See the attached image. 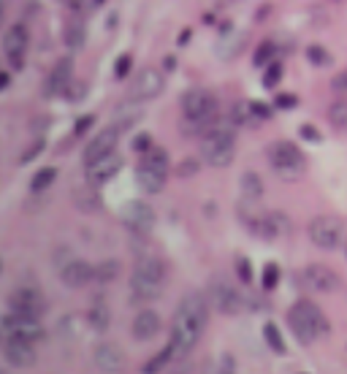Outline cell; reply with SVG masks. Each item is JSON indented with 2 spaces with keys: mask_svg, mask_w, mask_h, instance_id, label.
Here are the masks:
<instances>
[{
  "mask_svg": "<svg viewBox=\"0 0 347 374\" xmlns=\"http://www.w3.org/2000/svg\"><path fill=\"white\" fill-rule=\"evenodd\" d=\"M84 92H87V84H82V82H76V79H74V82L65 87V92H62V95H65V98H71V101L76 104V101H82Z\"/></svg>",
  "mask_w": 347,
  "mask_h": 374,
  "instance_id": "obj_35",
  "label": "cell"
},
{
  "mask_svg": "<svg viewBox=\"0 0 347 374\" xmlns=\"http://www.w3.org/2000/svg\"><path fill=\"white\" fill-rule=\"evenodd\" d=\"M239 187H242V198H245L247 204H255V201H261V195H264V182H261V176H258L255 171H245Z\"/></svg>",
  "mask_w": 347,
  "mask_h": 374,
  "instance_id": "obj_23",
  "label": "cell"
},
{
  "mask_svg": "<svg viewBox=\"0 0 347 374\" xmlns=\"http://www.w3.org/2000/svg\"><path fill=\"white\" fill-rule=\"evenodd\" d=\"M123 166V158L117 155V152H111V155H106L101 160H95V163H90L87 166V182L90 185H106L117 171Z\"/></svg>",
  "mask_w": 347,
  "mask_h": 374,
  "instance_id": "obj_19",
  "label": "cell"
},
{
  "mask_svg": "<svg viewBox=\"0 0 347 374\" xmlns=\"http://www.w3.org/2000/svg\"><path fill=\"white\" fill-rule=\"evenodd\" d=\"M163 84H165V79L158 68H142V71L133 76V82H130L128 98L136 101V104L152 101V98H158V95L163 92Z\"/></svg>",
  "mask_w": 347,
  "mask_h": 374,
  "instance_id": "obj_10",
  "label": "cell"
},
{
  "mask_svg": "<svg viewBox=\"0 0 347 374\" xmlns=\"http://www.w3.org/2000/svg\"><path fill=\"white\" fill-rule=\"evenodd\" d=\"M123 223L133 233H149L152 226H155V212H152L149 204H144V201H130L123 209Z\"/></svg>",
  "mask_w": 347,
  "mask_h": 374,
  "instance_id": "obj_16",
  "label": "cell"
},
{
  "mask_svg": "<svg viewBox=\"0 0 347 374\" xmlns=\"http://www.w3.org/2000/svg\"><path fill=\"white\" fill-rule=\"evenodd\" d=\"M90 323H93V328H98V331H103V328H109V320H111V312H109V307L106 304H95L93 310H90Z\"/></svg>",
  "mask_w": 347,
  "mask_h": 374,
  "instance_id": "obj_28",
  "label": "cell"
},
{
  "mask_svg": "<svg viewBox=\"0 0 347 374\" xmlns=\"http://www.w3.org/2000/svg\"><path fill=\"white\" fill-rule=\"evenodd\" d=\"M277 282H280V266L277 263H268L264 269V288L266 291H274Z\"/></svg>",
  "mask_w": 347,
  "mask_h": 374,
  "instance_id": "obj_33",
  "label": "cell"
},
{
  "mask_svg": "<svg viewBox=\"0 0 347 374\" xmlns=\"http://www.w3.org/2000/svg\"><path fill=\"white\" fill-rule=\"evenodd\" d=\"M236 271H239L242 282H250V279H252V266H250L247 258H236Z\"/></svg>",
  "mask_w": 347,
  "mask_h": 374,
  "instance_id": "obj_36",
  "label": "cell"
},
{
  "mask_svg": "<svg viewBox=\"0 0 347 374\" xmlns=\"http://www.w3.org/2000/svg\"><path fill=\"white\" fill-rule=\"evenodd\" d=\"M201 158L209 166L225 168L236 158V133L225 123H215L201 136Z\"/></svg>",
  "mask_w": 347,
  "mask_h": 374,
  "instance_id": "obj_4",
  "label": "cell"
},
{
  "mask_svg": "<svg viewBox=\"0 0 347 374\" xmlns=\"http://www.w3.org/2000/svg\"><path fill=\"white\" fill-rule=\"evenodd\" d=\"M55 176H57V171H55L52 166L41 168V171L33 176V182H30L33 193H43V190H49V187H52V182H55Z\"/></svg>",
  "mask_w": 347,
  "mask_h": 374,
  "instance_id": "obj_29",
  "label": "cell"
},
{
  "mask_svg": "<svg viewBox=\"0 0 347 374\" xmlns=\"http://www.w3.org/2000/svg\"><path fill=\"white\" fill-rule=\"evenodd\" d=\"M76 207L82 209V212H95V209L101 207V198H98L95 187H79L76 190Z\"/></svg>",
  "mask_w": 347,
  "mask_h": 374,
  "instance_id": "obj_25",
  "label": "cell"
},
{
  "mask_svg": "<svg viewBox=\"0 0 347 374\" xmlns=\"http://www.w3.org/2000/svg\"><path fill=\"white\" fill-rule=\"evenodd\" d=\"M90 123H93V117H82V120H79V125H76V133H84V130L90 127Z\"/></svg>",
  "mask_w": 347,
  "mask_h": 374,
  "instance_id": "obj_43",
  "label": "cell"
},
{
  "mask_svg": "<svg viewBox=\"0 0 347 374\" xmlns=\"http://www.w3.org/2000/svg\"><path fill=\"white\" fill-rule=\"evenodd\" d=\"M268 163H271V171L285 182H299L306 174L304 152L290 141H274L268 146Z\"/></svg>",
  "mask_w": 347,
  "mask_h": 374,
  "instance_id": "obj_6",
  "label": "cell"
},
{
  "mask_svg": "<svg viewBox=\"0 0 347 374\" xmlns=\"http://www.w3.org/2000/svg\"><path fill=\"white\" fill-rule=\"evenodd\" d=\"M46 310V301H43L41 291L36 288H20L8 296V312L11 314H22V317H41Z\"/></svg>",
  "mask_w": 347,
  "mask_h": 374,
  "instance_id": "obj_12",
  "label": "cell"
},
{
  "mask_svg": "<svg viewBox=\"0 0 347 374\" xmlns=\"http://www.w3.org/2000/svg\"><path fill=\"white\" fill-rule=\"evenodd\" d=\"M209 298H212V307L220 312V314H239L242 312V293L236 291L233 282H228L225 277H215L209 282Z\"/></svg>",
  "mask_w": 347,
  "mask_h": 374,
  "instance_id": "obj_9",
  "label": "cell"
},
{
  "mask_svg": "<svg viewBox=\"0 0 347 374\" xmlns=\"http://www.w3.org/2000/svg\"><path fill=\"white\" fill-rule=\"evenodd\" d=\"M301 136H304L306 141H312V144L323 139V136H320V130H318V127H312V125H304V127H301Z\"/></svg>",
  "mask_w": 347,
  "mask_h": 374,
  "instance_id": "obj_40",
  "label": "cell"
},
{
  "mask_svg": "<svg viewBox=\"0 0 347 374\" xmlns=\"http://www.w3.org/2000/svg\"><path fill=\"white\" fill-rule=\"evenodd\" d=\"M3 358L17 369H30L36 363V345L17 336H3Z\"/></svg>",
  "mask_w": 347,
  "mask_h": 374,
  "instance_id": "obj_15",
  "label": "cell"
},
{
  "mask_svg": "<svg viewBox=\"0 0 347 374\" xmlns=\"http://www.w3.org/2000/svg\"><path fill=\"white\" fill-rule=\"evenodd\" d=\"M152 144H155V141H152V136H147V133H144V136H139V139H136V149H139V152H149V149H152Z\"/></svg>",
  "mask_w": 347,
  "mask_h": 374,
  "instance_id": "obj_41",
  "label": "cell"
},
{
  "mask_svg": "<svg viewBox=\"0 0 347 374\" xmlns=\"http://www.w3.org/2000/svg\"><path fill=\"white\" fill-rule=\"evenodd\" d=\"M301 282L315 293H334L339 288L336 271L331 269V266H326V263H309V266L301 271Z\"/></svg>",
  "mask_w": 347,
  "mask_h": 374,
  "instance_id": "obj_13",
  "label": "cell"
},
{
  "mask_svg": "<svg viewBox=\"0 0 347 374\" xmlns=\"http://www.w3.org/2000/svg\"><path fill=\"white\" fill-rule=\"evenodd\" d=\"M206 320H209V307H206V298L201 293H187L179 307H177V314H174V326H171V353H174V361L177 358H184L190 353L201 333L206 328Z\"/></svg>",
  "mask_w": 347,
  "mask_h": 374,
  "instance_id": "obj_1",
  "label": "cell"
},
{
  "mask_svg": "<svg viewBox=\"0 0 347 374\" xmlns=\"http://www.w3.org/2000/svg\"><path fill=\"white\" fill-rule=\"evenodd\" d=\"M283 79V62H271L268 68H266V76H264V87H277Z\"/></svg>",
  "mask_w": 347,
  "mask_h": 374,
  "instance_id": "obj_31",
  "label": "cell"
},
{
  "mask_svg": "<svg viewBox=\"0 0 347 374\" xmlns=\"http://www.w3.org/2000/svg\"><path fill=\"white\" fill-rule=\"evenodd\" d=\"M217 111H220V101L215 92H209L204 87L190 90L182 98V114L184 123L193 125V130L206 133L212 125L217 123Z\"/></svg>",
  "mask_w": 347,
  "mask_h": 374,
  "instance_id": "obj_5",
  "label": "cell"
},
{
  "mask_svg": "<svg viewBox=\"0 0 347 374\" xmlns=\"http://www.w3.org/2000/svg\"><path fill=\"white\" fill-rule=\"evenodd\" d=\"M274 43L271 41H266L258 46V52H255V65H266V62H271V57H274Z\"/></svg>",
  "mask_w": 347,
  "mask_h": 374,
  "instance_id": "obj_34",
  "label": "cell"
},
{
  "mask_svg": "<svg viewBox=\"0 0 347 374\" xmlns=\"http://www.w3.org/2000/svg\"><path fill=\"white\" fill-rule=\"evenodd\" d=\"M117 271H120V263H117V261H109V263H101V266L95 269V277H98L101 282H111V279L117 277Z\"/></svg>",
  "mask_w": 347,
  "mask_h": 374,
  "instance_id": "obj_32",
  "label": "cell"
},
{
  "mask_svg": "<svg viewBox=\"0 0 347 374\" xmlns=\"http://www.w3.org/2000/svg\"><path fill=\"white\" fill-rule=\"evenodd\" d=\"M306 60L312 62V65L326 68V65H331V52H328L326 46H320V43H312V46H306Z\"/></svg>",
  "mask_w": 347,
  "mask_h": 374,
  "instance_id": "obj_30",
  "label": "cell"
},
{
  "mask_svg": "<svg viewBox=\"0 0 347 374\" xmlns=\"http://www.w3.org/2000/svg\"><path fill=\"white\" fill-rule=\"evenodd\" d=\"M220 374H236V363H233L231 355H225L223 361H220Z\"/></svg>",
  "mask_w": 347,
  "mask_h": 374,
  "instance_id": "obj_42",
  "label": "cell"
},
{
  "mask_svg": "<svg viewBox=\"0 0 347 374\" xmlns=\"http://www.w3.org/2000/svg\"><path fill=\"white\" fill-rule=\"evenodd\" d=\"M117 136H120V127H106L101 130L90 144L84 146V166H90V163H95V160H101L106 155H111L114 152V146H117Z\"/></svg>",
  "mask_w": 347,
  "mask_h": 374,
  "instance_id": "obj_17",
  "label": "cell"
},
{
  "mask_svg": "<svg viewBox=\"0 0 347 374\" xmlns=\"http://www.w3.org/2000/svg\"><path fill=\"white\" fill-rule=\"evenodd\" d=\"M168 155H165L163 149H158V146H152L149 152H144L142 158H139V166H136V182L142 190L147 193H161L165 185V179H168Z\"/></svg>",
  "mask_w": 347,
  "mask_h": 374,
  "instance_id": "obj_7",
  "label": "cell"
},
{
  "mask_svg": "<svg viewBox=\"0 0 347 374\" xmlns=\"http://www.w3.org/2000/svg\"><path fill=\"white\" fill-rule=\"evenodd\" d=\"M264 336H266V345L274 350V353L285 355V342H283V333H280V328L274 326V323H266L264 326Z\"/></svg>",
  "mask_w": 347,
  "mask_h": 374,
  "instance_id": "obj_27",
  "label": "cell"
},
{
  "mask_svg": "<svg viewBox=\"0 0 347 374\" xmlns=\"http://www.w3.org/2000/svg\"><path fill=\"white\" fill-rule=\"evenodd\" d=\"M95 366L106 374H120L125 369V353L114 342H103L95 347Z\"/></svg>",
  "mask_w": 347,
  "mask_h": 374,
  "instance_id": "obj_18",
  "label": "cell"
},
{
  "mask_svg": "<svg viewBox=\"0 0 347 374\" xmlns=\"http://www.w3.org/2000/svg\"><path fill=\"white\" fill-rule=\"evenodd\" d=\"M71 74H74V60H71V57L57 60V65L52 68V74H49V79H46V92H49V95H62L65 87L74 82Z\"/></svg>",
  "mask_w": 347,
  "mask_h": 374,
  "instance_id": "obj_22",
  "label": "cell"
},
{
  "mask_svg": "<svg viewBox=\"0 0 347 374\" xmlns=\"http://www.w3.org/2000/svg\"><path fill=\"white\" fill-rule=\"evenodd\" d=\"M130 331H133V339L136 342H147V339H155L158 331H161V314L152 310H144L139 312L136 317H133V326H130Z\"/></svg>",
  "mask_w": 347,
  "mask_h": 374,
  "instance_id": "obj_21",
  "label": "cell"
},
{
  "mask_svg": "<svg viewBox=\"0 0 347 374\" xmlns=\"http://www.w3.org/2000/svg\"><path fill=\"white\" fill-rule=\"evenodd\" d=\"M328 123L334 130L347 133V101H334L328 106Z\"/></svg>",
  "mask_w": 347,
  "mask_h": 374,
  "instance_id": "obj_24",
  "label": "cell"
},
{
  "mask_svg": "<svg viewBox=\"0 0 347 374\" xmlns=\"http://www.w3.org/2000/svg\"><path fill=\"white\" fill-rule=\"evenodd\" d=\"M287 326H290L293 336L301 345H312V342L323 339L328 333V323L326 317H323V312H320V307L312 304V301H306V298L296 301L287 310Z\"/></svg>",
  "mask_w": 347,
  "mask_h": 374,
  "instance_id": "obj_2",
  "label": "cell"
},
{
  "mask_svg": "<svg viewBox=\"0 0 347 374\" xmlns=\"http://www.w3.org/2000/svg\"><path fill=\"white\" fill-rule=\"evenodd\" d=\"M309 239L323 249H336L345 244V223L334 214H320L309 223Z\"/></svg>",
  "mask_w": 347,
  "mask_h": 374,
  "instance_id": "obj_8",
  "label": "cell"
},
{
  "mask_svg": "<svg viewBox=\"0 0 347 374\" xmlns=\"http://www.w3.org/2000/svg\"><path fill=\"white\" fill-rule=\"evenodd\" d=\"M0 331H3V336H17V339L33 342V345H36L39 339H43L41 320H36V317H22V314H11V312L3 317Z\"/></svg>",
  "mask_w": 347,
  "mask_h": 374,
  "instance_id": "obj_11",
  "label": "cell"
},
{
  "mask_svg": "<svg viewBox=\"0 0 347 374\" xmlns=\"http://www.w3.org/2000/svg\"><path fill=\"white\" fill-rule=\"evenodd\" d=\"M331 87H334L336 92H347V68H345V71H339V74L334 76V82H331Z\"/></svg>",
  "mask_w": 347,
  "mask_h": 374,
  "instance_id": "obj_39",
  "label": "cell"
},
{
  "mask_svg": "<svg viewBox=\"0 0 347 374\" xmlns=\"http://www.w3.org/2000/svg\"><path fill=\"white\" fill-rule=\"evenodd\" d=\"M220 3H236V0H220Z\"/></svg>",
  "mask_w": 347,
  "mask_h": 374,
  "instance_id": "obj_45",
  "label": "cell"
},
{
  "mask_svg": "<svg viewBox=\"0 0 347 374\" xmlns=\"http://www.w3.org/2000/svg\"><path fill=\"white\" fill-rule=\"evenodd\" d=\"M6 82H8V76H6V74H0V87H6Z\"/></svg>",
  "mask_w": 347,
  "mask_h": 374,
  "instance_id": "obj_44",
  "label": "cell"
},
{
  "mask_svg": "<svg viewBox=\"0 0 347 374\" xmlns=\"http://www.w3.org/2000/svg\"><path fill=\"white\" fill-rule=\"evenodd\" d=\"M95 277V266H90L87 261H71V263H65L60 269V279L62 285H68V288H84L90 279Z\"/></svg>",
  "mask_w": 347,
  "mask_h": 374,
  "instance_id": "obj_20",
  "label": "cell"
},
{
  "mask_svg": "<svg viewBox=\"0 0 347 374\" xmlns=\"http://www.w3.org/2000/svg\"><path fill=\"white\" fill-rule=\"evenodd\" d=\"M93 3H103V0H93Z\"/></svg>",
  "mask_w": 347,
  "mask_h": 374,
  "instance_id": "obj_46",
  "label": "cell"
},
{
  "mask_svg": "<svg viewBox=\"0 0 347 374\" xmlns=\"http://www.w3.org/2000/svg\"><path fill=\"white\" fill-rule=\"evenodd\" d=\"M165 285V266L158 255H142L130 274V291L139 301L158 298Z\"/></svg>",
  "mask_w": 347,
  "mask_h": 374,
  "instance_id": "obj_3",
  "label": "cell"
},
{
  "mask_svg": "<svg viewBox=\"0 0 347 374\" xmlns=\"http://www.w3.org/2000/svg\"><path fill=\"white\" fill-rule=\"evenodd\" d=\"M27 43H30V36H27V27H25V25L8 27L6 39H3V52H6V60H8L11 68H22V65H25Z\"/></svg>",
  "mask_w": 347,
  "mask_h": 374,
  "instance_id": "obj_14",
  "label": "cell"
},
{
  "mask_svg": "<svg viewBox=\"0 0 347 374\" xmlns=\"http://www.w3.org/2000/svg\"><path fill=\"white\" fill-rule=\"evenodd\" d=\"M65 43H68L71 49H79V46L84 43V25L79 17L65 25Z\"/></svg>",
  "mask_w": 347,
  "mask_h": 374,
  "instance_id": "obj_26",
  "label": "cell"
},
{
  "mask_svg": "<svg viewBox=\"0 0 347 374\" xmlns=\"http://www.w3.org/2000/svg\"><path fill=\"white\" fill-rule=\"evenodd\" d=\"M296 104H299V98H296V95H290V92L277 95V106H280V109H296Z\"/></svg>",
  "mask_w": 347,
  "mask_h": 374,
  "instance_id": "obj_38",
  "label": "cell"
},
{
  "mask_svg": "<svg viewBox=\"0 0 347 374\" xmlns=\"http://www.w3.org/2000/svg\"><path fill=\"white\" fill-rule=\"evenodd\" d=\"M128 71H130V55H123V57L117 60V65H114V76H117V79H125Z\"/></svg>",
  "mask_w": 347,
  "mask_h": 374,
  "instance_id": "obj_37",
  "label": "cell"
}]
</instances>
